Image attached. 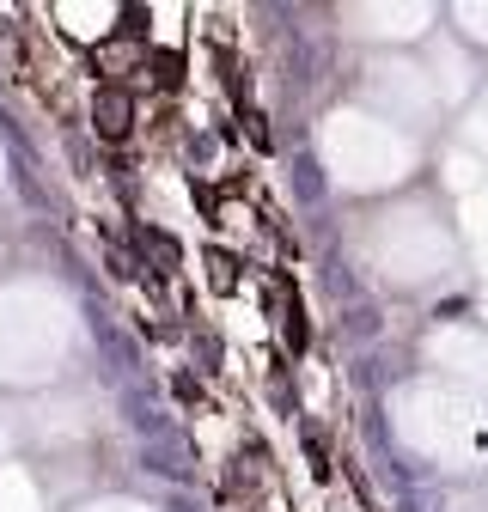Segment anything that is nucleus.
I'll return each mask as SVG.
<instances>
[{
    "label": "nucleus",
    "mask_w": 488,
    "mask_h": 512,
    "mask_svg": "<svg viewBox=\"0 0 488 512\" xmlns=\"http://www.w3.org/2000/svg\"><path fill=\"white\" fill-rule=\"evenodd\" d=\"M281 342H287L293 354H305V348H312V324H305V299H293V305L281 311Z\"/></svg>",
    "instance_id": "obj_8"
},
{
    "label": "nucleus",
    "mask_w": 488,
    "mask_h": 512,
    "mask_svg": "<svg viewBox=\"0 0 488 512\" xmlns=\"http://www.w3.org/2000/svg\"><path fill=\"white\" fill-rule=\"evenodd\" d=\"M171 391H177V403H190V409H202V384H196L190 372H171Z\"/></svg>",
    "instance_id": "obj_12"
},
{
    "label": "nucleus",
    "mask_w": 488,
    "mask_h": 512,
    "mask_svg": "<svg viewBox=\"0 0 488 512\" xmlns=\"http://www.w3.org/2000/svg\"><path fill=\"white\" fill-rule=\"evenodd\" d=\"M141 74L159 86V98H177L183 80H190V61H183V49H147L141 55Z\"/></svg>",
    "instance_id": "obj_6"
},
{
    "label": "nucleus",
    "mask_w": 488,
    "mask_h": 512,
    "mask_svg": "<svg viewBox=\"0 0 488 512\" xmlns=\"http://www.w3.org/2000/svg\"><path fill=\"white\" fill-rule=\"evenodd\" d=\"M208 68H214V86L244 110L251 104V68H244V55H238V43H214L208 49Z\"/></svg>",
    "instance_id": "obj_3"
},
{
    "label": "nucleus",
    "mask_w": 488,
    "mask_h": 512,
    "mask_svg": "<svg viewBox=\"0 0 488 512\" xmlns=\"http://www.w3.org/2000/svg\"><path fill=\"white\" fill-rule=\"evenodd\" d=\"M129 250H135V263H141V281H171L177 263H183L177 232H165V226H153V220H135V226H129Z\"/></svg>",
    "instance_id": "obj_2"
},
{
    "label": "nucleus",
    "mask_w": 488,
    "mask_h": 512,
    "mask_svg": "<svg viewBox=\"0 0 488 512\" xmlns=\"http://www.w3.org/2000/svg\"><path fill=\"white\" fill-rule=\"evenodd\" d=\"M141 135H147L159 153H165V147L183 135V110H177V98H153V104H147V116H141Z\"/></svg>",
    "instance_id": "obj_7"
},
{
    "label": "nucleus",
    "mask_w": 488,
    "mask_h": 512,
    "mask_svg": "<svg viewBox=\"0 0 488 512\" xmlns=\"http://www.w3.org/2000/svg\"><path fill=\"white\" fill-rule=\"evenodd\" d=\"M238 122H244V135H251V147H257V153H269V147H275V128L263 122V110H257V104H244V110H238Z\"/></svg>",
    "instance_id": "obj_9"
},
{
    "label": "nucleus",
    "mask_w": 488,
    "mask_h": 512,
    "mask_svg": "<svg viewBox=\"0 0 488 512\" xmlns=\"http://www.w3.org/2000/svg\"><path fill=\"white\" fill-rule=\"evenodd\" d=\"M147 19H153L147 7H122V19H116V37H122V43H147V31H153Z\"/></svg>",
    "instance_id": "obj_10"
},
{
    "label": "nucleus",
    "mask_w": 488,
    "mask_h": 512,
    "mask_svg": "<svg viewBox=\"0 0 488 512\" xmlns=\"http://www.w3.org/2000/svg\"><path fill=\"white\" fill-rule=\"evenodd\" d=\"M251 512H269V506H251Z\"/></svg>",
    "instance_id": "obj_13"
},
{
    "label": "nucleus",
    "mask_w": 488,
    "mask_h": 512,
    "mask_svg": "<svg viewBox=\"0 0 488 512\" xmlns=\"http://www.w3.org/2000/svg\"><path fill=\"white\" fill-rule=\"evenodd\" d=\"M202 281H208V293H238L244 287V256L238 250H226V244H202Z\"/></svg>",
    "instance_id": "obj_5"
},
{
    "label": "nucleus",
    "mask_w": 488,
    "mask_h": 512,
    "mask_svg": "<svg viewBox=\"0 0 488 512\" xmlns=\"http://www.w3.org/2000/svg\"><path fill=\"white\" fill-rule=\"evenodd\" d=\"M190 196H196L202 220H208V226H220V208H226V196H220V189H214L208 177H196V183H190Z\"/></svg>",
    "instance_id": "obj_11"
},
{
    "label": "nucleus",
    "mask_w": 488,
    "mask_h": 512,
    "mask_svg": "<svg viewBox=\"0 0 488 512\" xmlns=\"http://www.w3.org/2000/svg\"><path fill=\"white\" fill-rule=\"evenodd\" d=\"M299 452H305V470H312V482H330V476L342 470V452L330 445V427L312 421V415L299 421Z\"/></svg>",
    "instance_id": "obj_4"
},
{
    "label": "nucleus",
    "mask_w": 488,
    "mask_h": 512,
    "mask_svg": "<svg viewBox=\"0 0 488 512\" xmlns=\"http://www.w3.org/2000/svg\"><path fill=\"white\" fill-rule=\"evenodd\" d=\"M92 128H98V141L104 147H129L141 135V104L129 86H98L92 92Z\"/></svg>",
    "instance_id": "obj_1"
}]
</instances>
